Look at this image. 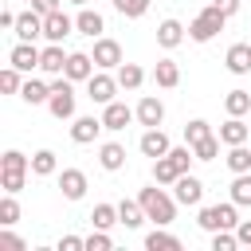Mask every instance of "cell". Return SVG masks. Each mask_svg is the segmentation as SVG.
Segmentation results:
<instances>
[{"mask_svg": "<svg viewBox=\"0 0 251 251\" xmlns=\"http://www.w3.org/2000/svg\"><path fill=\"white\" fill-rule=\"evenodd\" d=\"M137 200H141L145 216H149L157 227H169V224L176 220V196H169L165 188H157V180H153L149 188H141V192H137Z\"/></svg>", "mask_w": 251, "mask_h": 251, "instance_id": "cell-1", "label": "cell"}, {"mask_svg": "<svg viewBox=\"0 0 251 251\" xmlns=\"http://www.w3.org/2000/svg\"><path fill=\"white\" fill-rule=\"evenodd\" d=\"M27 173H31V157H24L20 149H4V157H0V188L4 192H24Z\"/></svg>", "mask_w": 251, "mask_h": 251, "instance_id": "cell-2", "label": "cell"}, {"mask_svg": "<svg viewBox=\"0 0 251 251\" xmlns=\"http://www.w3.org/2000/svg\"><path fill=\"white\" fill-rule=\"evenodd\" d=\"M239 204L235 200H227V204H204L200 208V216H196V224L212 235V231H235V224H239V212H235Z\"/></svg>", "mask_w": 251, "mask_h": 251, "instance_id": "cell-3", "label": "cell"}, {"mask_svg": "<svg viewBox=\"0 0 251 251\" xmlns=\"http://www.w3.org/2000/svg\"><path fill=\"white\" fill-rule=\"evenodd\" d=\"M224 24H227V16L208 4V8L196 12V20L188 24V39H192V43H208V39H216V35L224 31Z\"/></svg>", "mask_w": 251, "mask_h": 251, "instance_id": "cell-4", "label": "cell"}, {"mask_svg": "<svg viewBox=\"0 0 251 251\" xmlns=\"http://www.w3.org/2000/svg\"><path fill=\"white\" fill-rule=\"evenodd\" d=\"M47 110H51V118H59V122L75 118V86H71L67 75H55V82H51V98H47Z\"/></svg>", "mask_w": 251, "mask_h": 251, "instance_id": "cell-5", "label": "cell"}, {"mask_svg": "<svg viewBox=\"0 0 251 251\" xmlns=\"http://www.w3.org/2000/svg\"><path fill=\"white\" fill-rule=\"evenodd\" d=\"M114 94H118V75H106V71H94V75L86 78V98H90V102H98V106H106V102H114Z\"/></svg>", "mask_w": 251, "mask_h": 251, "instance_id": "cell-6", "label": "cell"}, {"mask_svg": "<svg viewBox=\"0 0 251 251\" xmlns=\"http://www.w3.org/2000/svg\"><path fill=\"white\" fill-rule=\"evenodd\" d=\"M94 63H98V71H118L126 59H122V43L118 39H106V35H98L94 39Z\"/></svg>", "mask_w": 251, "mask_h": 251, "instance_id": "cell-7", "label": "cell"}, {"mask_svg": "<svg viewBox=\"0 0 251 251\" xmlns=\"http://www.w3.org/2000/svg\"><path fill=\"white\" fill-rule=\"evenodd\" d=\"M173 196H176V204L196 208V204L204 200V180H200V176H192V173H180V176H176V184H173Z\"/></svg>", "mask_w": 251, "mask_h": 251, "instance_id": "cell-8", "label": "cell"}, {"mask_svg": "<svg viewBox=\"0 0 251 251\" xmlns=\"http://www.w3.org/2000/svg\"><path fill=\"white\" fill-rule=\"evenodd\" d=\"M129 122H137V110H129L126 102H118V98H114V102H106V106H102V126H106L110 133H122Z\"/></svg>", "mask_w": 251, "mask_h": 251, "instance_id": "cell-9", "label": "cell"}, {"mask_svg": "<svg viewBox=\"0 0 251 251\" xmlns=\"http://www.w3.org/2000/svg\"><path fill=\"white\" fill-rule=\"evenodd\" d=\"M71 31H78V27H75V20H71L63 8L51 12V16H43V39H47V43H63Z\"/></svg>", "mask_w": 251, "mask_h": 251, "instance_id": "cell-10", "label": "cell"}, {"mask_svg": "<svg viewBox=\"0 0 251 251\" xmlns=\"http://www.w3.org/2000/svg\"><path fill=\"white\" fill-rule=\"evenodd\" d=\"M102 129H106V126H102V118L82 114V118H75V122H71V141H75V145H94Z\"/></svg>", "mask_w": 251, "mask_h": 251, "instance_id": "cell-11", "label": "cell"}, {"mask_svg": "<svg viewBox=\"0 0 251 251\" xmlns=\"http://www.w3.org/2000/svg\"><path fill=\"white\" fill-rule=\"evenodd\" d=\"M137 149H141L145 157H153V161H157V157H165V153L173 149V141H169V133H165L161 126H153V129H145V133H141Z\"/></svg>", "mask_w": 251, "mask_h": 251, "instance_id": "cell-12", "label": "cell"}, {"mask_svg": "<svg viewBox=\"0 0 251 251\" xmlns=\"http://www.w3.org/2000/svg\"><path fill=\"white\" fill-rule=\"evenodd\" d=\"M94 67H98V63H94V55H86V51H71V55H67V71H63V75H67L71 82H86V78L94 75Z\"/></svg>", "mask_w": 251, "mask_h": 251, "instance_id": "cell-13", "label": "cell"}, {"mask_svg": "<svg viewBox=\"0 0 251 251\" xmlns=\"http://www.w3.org/2000/svg\"><path fill=\"white\" fill-rule=\"evenodd\" d=\"M39 55H43V51H39L35 43H24V39H20V43L12 47V55H8V63H12V67H20L24 75H31V71L39 67Z\"/></svg>", "mask_w": 251, "mask_h": 251, "instance_id": "cell-14", "label": "cell"}, {"mask_svg": "<svg viewBox=\"0 0 251 251\" xmlns=\"http://www.w3.org/2000/svg\"><path fill=\"white\" fill-rule=\"evenodd\" d=\"M59 192L67 200H82L86 196V173L82 169H63L59 173Z\"/></svg>", "mask_w": 251, "mask_h": 251, "instance_id": "cell-15", "label": "cell"}, {"mask_svg": "<svg viewBox=\"0 0 251 251\" xmlns=\"http://www.w3.org/2000/svg\"><path fill=\"white\" fill-rule=\"evenodd\" d=\"M43 35V16L31 8V12H20V20H16V39H24V43H35Z\"/></svg>", "mask_w": 251, "mask_h": 251, "instance_id": "cell-16", "label": "cell"}, {"mask_svg": "<svg viewBox=\"0 0 251 251\" xmlns=\"http://www.w3.org/2000/svg\"><path fill=\"white\" fill-rule=\"evenodd\" d=\"M137 122H141L145 129L161 126V122H165V102H161V98H153V94H145V98L137 102Z\"/></svg>", "mask_w": 251, "mask_h": 251, "instance_id": "cell-17", "label": "cell"}, {"mask_svg": "<svg viewBox=\"0 0 251 251\" xmlns=\"http://www.w3.org/2000/svg\"><path fill=\"white\" fill-rule=\"evenodd\" d=\"M224 67L231 75H251V43H231L224 55Z\"/></svg>", "mask_w": 251, "mask_h": 251, "instance_id": "cell-18", "label": "cell"}, {"mask_svg": "<svg viewBox=\"0 0 251 251\" xmlns=\"http://www.w3.org/2000/svg\"><path fill=\"white\" fill-rule=\"evenodd\" d=\"M157 43H161L165 51L180 47V43H184V24H180V20H173V16H169V20H161V24H157Z\"/></svg>", "mask_w": 251, "mask_h": 251, "instance_id": "cell-19", "label": "cell"}, {"mask_svg": "<svg viewBox=\"0 0 251 251\" xmlns=\"http://www.w3.org/2000/svg\"><path fill=\"white\" fill-rule=\"evenodd\" d=\"M39 71H43V75H63V71H67V51H63V43H47V47H43Z\"/></svg>", "mask_w": 251, "mask_h": 251, "instance_id": "cell-20", "label": "cell"}, {"mask_svg": "<svg viewBox=\"0 0 251 251\" xmlns=\"http://www.w3.org/2000/svg\"><path fill=\"white\" fill-rule=\"evenodd\" d=\"M220 141H224V145H243V141H251V126H247L243 118H231V114H227V122L220 126Z\"/></svg>", "mask_w": 251, "mask_h": 251, "instance_id": "cell-21", "label": "cell"}, {"mask_svg": "<svg viewBox=\"0 0 251 251\" xmlns=\"http://www.w3.org/2000/svg\"><path fill=\"white\" fill-rule=\"evenodd\" d=\"M98 165H102L106 173L126 169V145H118V141H102V145H98Z\"/></svg>", "mask_w": 251, "mask_h": 251, "instance_id": "cell-22", "label": "cell"}, {"mask_svg": "<svg viewBox=\"0 0 251 251\" xmlns=\"http://www.w3.org/2000/svg\"><path fill=\"white\" fill-rule=\"evenodd\" d=\"M75 27L82 31V35H90V39H98L102 31H106V20L94 12V8H78V16H75Z\"/></svg>", "mask_w": 251, "mask_h": 251, "instance_id": "cell-23", "label": "cell"}, {"mask_svg": "<svg viewBox=\"0 0 251 251\" xmlns=\"http://www.w3.org/2000/svg\"><path fill=\"white\" fill-rule=\"evenodd\" d=\"M180 173H184V169L176 165V157H173V153H165V157H157V161H153V180H157V184H176V176H180Z\"/></svg>", "mask_w": 251, "mask_h": 251, "instance_id": "cell-24", "label": "cell"}, {"mask_svg": "<svg viewBox=\"0 0 251 251\" xmlns=\"http://www.w3.org/2000/svg\"><path fill=\"white\" fill-rule=\"evenodd\" d=\"M153 82H157L161 90H173V86L180 82V67H176L173 59H157V67H153Z\"/></svg>", "mask_w": 251, "mask_h": 251, "instance_id": "cell-25", "label": "cell"}, {"mask_svg": "<svg viewBox=\"0 0 251 251\" xmlns=\"http://www.w3.org/2000/svg\"><path fill=\"white\" fill-rule=\"evenodd\" d=\"M20 98H24L27 106H43V102L51 98V82H39V78H24V90H20Z\"/></svg>", "mask_w": 251, "mask_h": 251, "instance_id": "cell-26", "label": "cell"}, {"mask_svg": "<svg viewBox=\"0 0 251 251\" xmlns=\"http://www.w3.org/2000/svg\"><path fill=\"white\" fill-rule=\"evenodd\" d=\"M145 251H180V239L169 235L165 227H153V231L145 235Z\"/></svg>", "mask_w": 251, "mask_h": 251, "instance_id": "cell-27", "label": "cell"}, {"mask_svg": "<svg viewBox=\"0 0 251 251\" xmlns=\"http://www.w3.org/2000/svg\"><path fill=\"white\" fill-rule=\"evenodd\" d=\"M227 169L231 173H251V145L243 141V145H227Z\"/></svg>", "mask_w": 251, "mask_h": 251, "instance_id": "cell-28", "label": "cell"}, {"mask_svg": "<svg viewBox=\"0 0 251 251\" xmlns=\"http://www.w3.org/2000/svg\"><path fill=\"white\" fill-rule=\"evenodd\" d=\"M224 110H227L231 118H243V114L251 110V94H247V90H239V86H235V90H227V94H224Z\"/></svg>", "mask_w": 251, "mask_h": 251, "instance_id": "cell-29", "label": "cell"}, {"mask_svg": "<svg viewBox=\"0 0 251 251\" xmlns=\"http://www.w3.org/2000/svg\"><path fill=\"white\" fill-rule=\"evenodd\" d=\"M118 216H122L126 227H141V224L149 220L145 208H141V200H122V204H118Z\"/></svg>", "mask_w": 251, "mask_h": 251, "instance_id": "cell-30", "label": "cell"}, {"mask_svg": "<svg viewBox=\"0 0 251 251\" xmlns=\"http://www.w3.org/2000/svg\"><path fill=\"white\" fill-rule=\"evenodd\" d=\"M90 224H94V227H102V231H110L114 224H122V216H118V204H94V212H90Z\"/></svg>", "mask_w": 251, "mask_h": 251, "instance_id": "cell-31", "label": "cell"}, {"mask_svg": "<svg viewBox=\"0 0 251 251\" xmlns=\"http://www.w3.org/2000/svg\"><path fill=\"white\" fill-rule=\"evenodd\" d=\"M141 82H145V71H141L137 63H122V67H118V86H122V90H137Z\"/></svg>", "mask_w": 251, "mask_h": 251, "instance_id": "cell-32", "label": "cell"}, {"mask_svg": "<svg viewBox=\"0 0 251 251\" xmlns=\"http://www.w3.org/2000/svg\"><path fill=\"white\" fill-rule=\"evenodd\" d=\"M231 200H235L239 208H251V173H235V180H231Z\"/></svg>", "mask_w": 251, "mask_h": 251, "instance_id": "cell-33", "label": "cell"}, {"mask_svg": "<svg viewBox=\"0 0 251 251\" xmlns=\"http://www.w3.org/2000/svg\"><path fill=\"white\" fill-rule=\"evenodd\" d=\"M220 145H224V141H220V133H208L204 141H196V145H192V153H196V161H216V157H220Z\"/></svg>", "mask_w": 251, "mask_h": 251, "instance_id": "cell-34", "label": "cell"}, {"mask_svg": "<svg viewBox=\"0 0 251 251\" xmlns=\"http://www.w3.org/2000/svg\"><path fill=\"white\" fill-rule=\"evenodd\" d=\"M55 169H59V161H55V153H51V149L31 153V173H35V176H51Z\"/></svg>", "mask_w": 251, "mask_h": 251, "instance_id": "cell-35", "label": "cell"}, {"mask_svg": "<svg viewBox=\"0 0 251 251\" xmlns=\"http://www.w3.org/2000/svg\"><path fill=\"white\" fill-rule=\"evenodd\" d=\"M20 75H24V71L8 63V67L0 71V90H4V94H20V90H24V78H20Z\"/></svg>", "mask_w": 251, "mask_h": 251, "instance_id": "cell-36", "label": "cell"}, {"mask_svg": "<svg viewBox=\"0 0 251 251\" xmlns=\"http://www.w3.org/2000/svg\"><path fill=\"white\" fill-rule=\"evenodd\" d=\"M20 224V204H16V192H4L0 200V227H12Z\"/></svg>", "mask_w": 251, "mask_h": 251, "instance_id": "cell-37", "label": "cell"}, {"mask_svg": "<svg viewBox=\"0 0 251 251\" xmlns=\"http://www.w3.org/2000/svg\"><path fill=\"white\" fill-rule=\"evenodd\" d=\"M208 133H212V126H208L204 118H192V122L184 126V141H188V145H196V141H204Z\"/></svg>", "mask_w": 251, "mask_h": 251, "instance_id": "cell-38", "label": "cell"}, {"mask_svg": "<svg viewBox=\"0 0 251 251\" xmlns=\"http://www.w3.org/2000/svg\"><path fill=\"white\" fill-rule=\"evenodd\" d=\"M114 8H118L122 16H129V20H141V16L149 12V0H114Z\"/></svg>", "mask_w": 251, "mask_h": 251, "instance_id": "cell-39", "label": "cell"}, {"mask_svg": "<svg viewBox=\"0 0 251 251\" xmlns=\"http://www.w3.org/2000/svg\"><path fill=\"white\" fill-rule=\"evenodd\" d=\"M114 247V239H110V231H102V227H94L90 235H86V251H110Z\"/></svg>", "mask_w": 251, "mask_h": 251, "instance_id": "cell-40", "label": "cell"}, {"mask_svg": "<svg viewBox=\"0 0 251 251\" xmlns=\"http://www.w3.org/2000/svg\"><path fill=\"white\" fill-rule=\"evenodd\" d=\"M235 247H239L235 231H212V251H235Z\"/></svg>", "mask_w": 251, "mask_h": 251, "instance_id": "cell-41", "label": "cell"}, {"mask_svg": "<svg viewBox=\"0 0 251 251\" xmlns=\"http://www.w3.org/2000/svg\"><path fill=\"white\" fill-rule=\"evenodd\" d=\"M0 247H12V251H27V243L12 231V227H0Z\"/></svg>", "mask_w": 251, "mask_h": 251, "instance_id": "cell-42", "label": "cell"}, {"mask_svg": "<svg viewBox=\"0 0 251 251\" xmlns=\"http://www.w3.org/2000/svg\"><path fill=\"white\" fill-rule=\"evenodd\" d=\"M82 247H86L82 235H63V239L55 243V251H82Z\"/></svg>", "mask_w": 251, "mask_h": 251, "instance_id": "cell-43", "label": "cell"}, {"mask_svg": "<svg viewBox=\"0 0 251 251\" xmlns=\"http://www.w3.org/2000/svg\"><path fill=\"white\" fill-rule=\"evenodd\" d=\"M235 235H239V247H251V220H239L235 224Z\"/></svg>", "mask_w": 251, "mask_h": 251, "instance_id": "cell-44", "label": "cell"}, {"mask_svg": "<svg viewBox=\"0 0 251 251\" xmlns=\"http://www.w3.org/2000/svg\"><path fill=\"white\" fill-rule=\"evenodd\" d=\"M31 8L39 16H51V12H59V0H31Z\"/></svg>", "mask_w": 251, "mask_h": 251, "instance_id": "cell-45", "label": "cell"}, {"mask_svg": "<svg viewBox=\"0 0 251 251\" xmlns=\"http://www.w3.org/2000/svg\"><path fill=\"white\" fill-rule=\"evenodd\" d=\"M212 8H220V12H224V16L231 20V16L239 12V0H212Z\"/></svg>", "mask_w": 251, "mask_h": 251, "instance_id": "cell-46", "label": "cell"}, {"mask_svg": "<svg viewBox=\"0 0 251 251\" xmlns=\"http://www.w3.org/2000/svg\"><path fill=\"white\" fill-rule=\"evenodd\" d=\"M16 20H20V16H16L12 8H8V12H0V27H4V31H16Z\"/></svg>", "mask_w": 251, "mask_h": 251, "instance_id": "cell-47", "label": "cell"}, {"mask_svg": "<svg viewBox=\"0 0 251 251\" xmlns=\"http://www.w3.org/2000/svg\"><path fill=\"white\" fill-rule=\"evenodd\" d=\"M67 4H75V8H86V4H90V0H67Z\"/></svg>", "mask_w": 251, "mask_h": 251, "instance_id": "cell-48", "label": "cell"}, {"mask_svg": "<svg viewBox=\"0 0 251 251\" xmlns=\"http://www.w3.org/2000/svg\"><path fill=\"white\" fill-rule=\"evenodd\" d=\"M247 145H251V141H247Z\"/></svg>", "mask_w": 251, "mask_h": 251, "instance_id": "cell-49", "label": "cell"}, {"mask_svg": "<svg viewBox=\"0 0 251 251\" xmlns=\"http://www.w3.org/2000/svg\"><path fill=\"white\" fill-rule=\"evenodd\" d=\"M27 4H31V0H27Z\"/></svg>", "mask_w": 251, "mask_h": 251, "instance_id": "cell-50", "label": "cell"}]
</instances>
